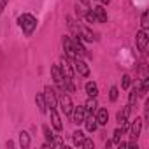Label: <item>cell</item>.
<instances>
[{
	"mask_svg": "<svg viewBox=\"0 0 149 149\" xmlns=\"http://www.w3.org/2000/svg\"><path fill=\"white\" fill-rule=\"evenodd\" d=\"M51 76H53V79H54L56 88H58L60 91H67V90H65V77H63V74H61V70H60L58 65H53V67H51Z\"/></svg>",
	"mask_w": 149,
	"mask_h": 149,
	"instance_id": "5",
	"label": "cell"
},
{
	"mask_svg": "<svg viewBox=\"0 0 149 149\" xmlns=\"http://www.w3.org/2000/svg\"><path fill=\"white\" fill-rule=\"evenodd\" d=\"M83 123L86 125V130H88L90 133H93V132L97 130V126H98V123H97V119H95L93 114H86V118H84Z\"/></svg>",
	"mask_w": 149,
	"mask_h": 149,
	"instance_id": "15",
	"label": "cell"
},
{
	"mask_svg": "<svg viewBox=\"0 0 149 149\" xmlns=\"http://www.w3.org/2000/svg\"><path fill=\"white\" fill-rule=\"evenodd\" d=\"M35 104H37V107H39V111H40L42 114H46V112H47V105H46L44 93H39V95L35 97Z\"/></svg>",
	"mask_w": 149,
	"mask_h": 149,
	"instance_id": "18",
	"label": "cell"
},
{
	"mask_svg": "<svg viewBox=\"0 0 149 149\" xmlns=\"http://www.w3.org/2000/svg\"><path fill=\"white\" fill-rule=\"evenodd\" d=\"M74 65V70H76L77 74H79V76H83V77H88L90 76V67H88V63L81 58V56H76V58H74V60H70Z\"/></svg>",
	"mask_w": 149,
	"mask_h": 149,
	"instance_id": "3",
	"label": "cell"
},
{
	"mask_svg": "<svg viewBox=\"0 0 149 149\" xmlns=\"http://www.w3.org/2000/svg\"><path fill=\"white\" fill-rule=\"evenodd\" d=\"M123 132H125L123 128H116V130H114V137H112V142H114L116 146L119 144V140H121V135H123Z\"/></svg>",
	"mask_w": 149,
	"mask_h": 149,
	"instance_id": "26",
	"label": "cell"
},
{
	"mask_svg": "<svg viewBox=\"0 0 149 149\" xmlns=\"http://www.w3.org/2000/svg\"><path fill=\"white\" fill-rule=\"evenodd\" d=\"M147 42H149V33H147V28H140L139 33H137V47L140 53H144L147 49Z\"/></svg>",
	"mask_w": 149,
	"mask_h": 149,
	"instance_id": "7",
	"label": "cell"
},
{
	"mask_svg": "<svg viewBox=\"0 0 149 149\" xmlns=\"http://www.w3.org/2000/svg\"><path fill=\"white\" fill-rule=\"evenodd\" d=\"M19 146L23 149L30 147V135H28V132H19Z\"/></svg>",
	"mask_w": 149,
	"mask_h": 149,
	"instance_id": "21",
	"label": "cell"
},
{
	"mask_svg": "<svg viewBox=\"0 0 149 149\" xmlns=\"http://www.w3.org/2000/svg\"><path fill=\"white\" fill-rule=\"evenodd\" d=\"M77 37L83 39V40H86V42H93V40H97V37H95V33L91 32V28L86 26L84 23H77Z\"/></svg>",
	"mask_w": 149,
	"mask_h": 149,
	"instance_id": "4",
	"label": "cell"
},
{
	"mask_svg": "<svg viewBox=\"0 0 149 149\" xmlns=\"http://www.w3.org/2000/svg\"><path fill=\"white\" fill-rule=\"evenodd\" d=\"M84 90H86L88 97H91V98H97V97H98V86H97L93 81H88L86 86H84Z\"/></svg>",
	"mask_w": 149,
	"mask_h": 149,
	"instance_id": "17",
	"label": "cell"
},
{
	"mask_svg": "<svg viewBox=\"0 0 149 149\" xmlns=\"http://www.w3.org/2000/svg\"><path fill=\"white\" fill-rule=\"evenodd\" d=\"M81 147H86V149H90V147H95V144H93V140H91V139H88V137H84V140H83V144H81Z\"/></svg>",
	"mask_w": 149,
	"mask_h": 149,
	"instance_id": "28",
	"label": "cell"
},
{
	"mask_svg": "<svg viewBox=\"0 0 149 149\" xmlns=\"http://www.w3.org/2000/svg\"><path fill=\"white\" fill-rule=\"evenodd\" d=\"M63 51H65V56H67L68 60H74V58H76V53H74L72 39H70V37H63Z\"/></svg>",
	"mask_w": 149,
	"mask_h": 149,
	"instance_id": "12",
	"label": "cell"
},
{
	"mask_svg": "<svg viewBox=\"0 0 149 149\" xmlns=\"http://www.w3.org/2000/svg\"><path fill=\"white\" fill-rule=\"evenodd\" d=\"M49 116H51V125L56 132H61L63 130V125H61V119H60V114L56 111V107H49Z\"/></svg>",
	"mask_w": 149,
	"mask_h": 149,
	"instance_id": "9",
	"label": "cell"
},
{
	"mask_svg": "<svg viewBox=\"0 0 149 149\" xmlns=\"http://www.w3.org/2000/svg\"><path fill=\"white\" fill-rule=\"evenodd\" d=\"M58 104H60V109L65 112V116H70L74 105H72V98H70V95H68L67 91H60V95H58Z\"/></svg>",
	"mask_w": 149,
	"mask_h": 149,
	"instance_id": "2",
	"label": "cell"
},
{
	"mask_svg": "<svg viewBox=\"0 0 149 149\" xmlns=\"http://www.w3.org/2000/svg\"><path fill=\"white\" fill-rule=\"evenodd\" d=\"M130 84H132V77L128 76V74H125V76L121 77V88H123V90H128Z\"/></svg>",
	"mask_w": 149,
	"mask_h": 149,
	"instance_id": "24",
	"label": "cell"
},
{
	"mask_svg": "<svg viewBox=\"0 0 149 149\" xmlns=\"http://www.w3.org/2000/svg\"><path fill=\"white\" fill-rule=\"evenodd\" d=\"M7 2L9 0H0V14L4 13V9H6V6H7Z\"/></svg>",
	"mask_w": 149,
	"mask_h": 149,
	"instance_id": "30",
	"label": "cell"
},
{
	"mask_svg": "<svg viewBox=\"0 0 149 149\" xmlns=\"http://www.w3.org/2000/svg\"><path fill=\"white\" fill-rule=\"evenodd\" d=\"M147 18H149V14H147V11H146V13L142 14V19H140V25H142V28H147V25H149V23H147Z\"/></svg>",
	"mask_w": 149,
	"mask_h": 149,
	"instance_id": "29",
	"label": "cell"
},
{
	"mask_svg": "<svg viewBox=\"0 0 149 149\" xmlns=\"http://www.w3.org/2000/svg\"><path fill=\"white\" fill-rule=\"evenodd\" d=\"M118 97H119V90H118L116 86H112V88H111V91H109V98H111L112 102H116V100H118Z\"/></svg>",
	"mask_w": 149,
	"mask_h": 149,
	"instance_id": "27",
	"label": "cell"
},
{
	"mask_svg": "<svg viewBox=\"0 0 149 149\" xmlns=\"http://www.w3.org/2000/svg\"><path fill=\"white\" fill-rule=\"evenodd\" d=\"M140 132H142V118H135L133 125H132V130H130V137L132 140H137L140 137Z\"/></svg>",
	"mask_w": 149,
	"mask_h": 149,
	"instance_id": "11",
	"label": "cell"
},
{
	"mask_svg": "<svg viewBox=\"0 0 149 149\" xmlns=\"http://www.w3.org/2000/svg\"><path fill=\"white\" fill-rule=\"evenodd\" d=\"M84 18H86V21H88V23H98V19H97V16H95L93 9H88V11H86V14H84Z\"/></svg>",
	"mask_w": 149,
	"mask_h": 149,
	"instance_id": "23",
	"label": "cell"
},
{
	"mask_svg": "<svg viewBox=\"0 0 149 149\" xmlns=\"http://www.w3.org/2000/svg\"><path fill=\"white\" fill-rule=\"evenodd\" d=\"M95 112H97V116H95L97 123L102 125V126H105L107 121H109V112H107V109H97Z\"/></svg>",
	"mask_w": 149,
	"mask_h": 149,
	"instance_id": "14",
	"label": "cell"
},
{
	"mask_svg": "<svg viewBox=\"0 0 149 149\" xmlns=\"http://www.w3.org/2000/svg\"><path fill=\"white\" fill-rule=\"evenodd\" d=\"M44 98H46V105H47V109H49V107H56L58 93H56V90H54V88L46 86V88H44Z\"/></svg>",
	"mask_w": 149,
	"mask_h": 149,
	"instance_id": "6",
	"label": "cell"
},
{
	"mask_svg": "<svg viewBox=\"0 0 149 149\" xmlns=\"http://www.w3.org/2000/svg\"><path fill=\"white\" fill-rule=\"evenodd\" d=\"M72 47H74V53H76V56H81V58H86L88 56V51L84 49V46L81 44V39L76 35L72 39Z\"/></svg>",
	"mask_w": 149,
	"mask_h": 149,
	"instance_id": "10",
	"label": "cell"
},
{
	"mask_svg": "<svg viewBox=\"0 0 149 149\" xmlns=\"http://www.w3.org/2000/svg\"><path fill=\"white\" fill-rule=\"evenodd\" d=\"M93 13H95L97 19H98V23H105V21H107V13H105L104 6H97V7H93Z\"/></svg>",
	"mask_w": 149,
	"mask_h": 149,
	"instance_id": "16",
	"label": "cell"
},
{
	"mask_svg": "<svg viewBox=\"0 0 149 149\" xmlns=\"http://www.w3.org/2000/svg\"><path fill=\"white\" fill-rule=\"evenodd\" d=\"M130 112H132V105H126V107H123L118 114H116V121L119 123V125H123V123H126L128 121V118H130Z\"/></svg>",
	"mask_w": 149,
	"mask_h": 149,
	"instance_id": "13",
	"label": "cell"
},
{
	"mask_svg": "<svg viewBox=\"0 0 149 149\" xmlns=\"http://www.w3.org/2000/svg\"><path fill=\"white\" fill-rule=\"evenodd\" d=\"M42 132H44V137H46V140H47V142H53L54 135L51 133V130H49V126H47V125H44V126H42ZM51 146H53V144H51Z\"/></svg>",
	"mask_w": 149,
	"mask_h": 149,
	"instance_id": "25",
	"label": "cell"
},
{
	"mask_svg": "<svg viewBox=\"0 0 149 149\" xmlns=\"http://www.w3.org/2000/svg\"><path fill=\"white\" fill-rule=\"evenodd\" d=\"M139 98V84H135L132 90H130V95H128V105H133Z\"/></svg>",
	"mask_w": 149,
	"mask_h": 149,
	"instance_id": "22",
	"label": "cell"
},
{
	"mask_svg": "<svg viewBox=\"0 0 149 149\" xmlns=\"http://www.w3.org/2000/svg\"><path fill=\"white\" fill-rule=\"evenodd\" d=\"M70 118H72V123H76V125H81L86 118V111H84V105H77V107H74L72 112H70Z\"/></svg>",
	"mask_w": 149,
	"mask_h": 149,
	"instance_id": "8",
	"label": "cell"
},
{
	"mask_svg": "<svg viewBox=\"0 0 149 149\" xmlns=\"http://www.w3.org/2000/svg\"><path fill=\"white\" fill-rule=\"evenodd\" d=\"M109 2H111V0H102V4H104V6H107Z\"/></svg>",
	"mask_w": 149,
	"mask_h": 149,
	"instance_id": "31",
	"label": "cell"
},
{
	"mask_svg": "<svg viewBox=\"0 0 149 149\" xmlns=\"http://www.w3.org/2000/svg\"><path fill=\"white\" fill-rule=\"evenodd\" d=\"M84 133L81 132V130H76L72 133V142H74V146H77V147H81V144H83V140H84Z\"/></svg>",
	"mask_w": 149,
	"mask_h": 149,
	"instance_id": "19",
	"label": "cell"
},
{
	"mask_svg": "<svg viewBox=\"0 0 149 149\" xmlns=\"http://www.w3.org/2000/svg\"><path fill=\"white\" fill-rule=\"evenodd\" d=\"M97 98H91L90 97V100L84 104V111H86V114H95V111H97Z\"/></svg>",
	"mask_w": 149,
	"mask_h": 149,
	"instance_id": "20",
	"label": "cell"
},
{
	"mask_svg": "<svg viewBox=\"0 0 149 149\" xmlns=\"http://www.w3.org/2000/svg\"><path fill=\"white\" fill-rule=\"evenodd\" d=\"M18 23H19V26H21L23 33H25V35H28V37H30V35L35 32V28H37V18H35V16H32V14H28V13L21 14V16L18 18Z\"/></svg>",
	"mask_w": 149,
	"mask_h": 149,
	"instance_id": "1",
	"label": "cell"
}]
</instances>
